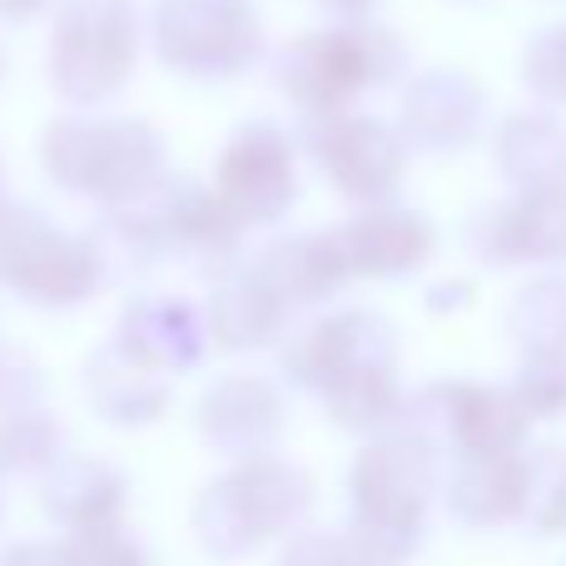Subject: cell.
Instances as JSON below:
<instances>
[{"label": "cell", "instance_id": "1", "mask_svg": "<svg viewBox=\"0 0 566 566\" xmlns=\"http://www.w3.org/2000/svg\"><path fill=\"white\" fill-rule=\"evenodd\" d=\"M438 458L418 432L373 438L348 468V522L343 542L363 566H408L422 547L438 497Z\"/></svg>", "mask_w": 566, "mask_h": 566}, {"label": "cell", "instance_id": "2", "mask_svg": "<svg viewBox=\"0 0 566 566\" xmlns=\"http://www.w3.org/2000/svg\"><path fill=\"white\" fill-rule=\"evenodd\" d=\"M313 507V478L293 462L259 458L239 462L234 472L214 478L195 497L189 527H195L199 547L219 562L254 557L269 542H289L303 532V517Z\"/></svg>", "mask_w": 566, "mask_h": 566}, {"label": "cell", "instance_id": "3", "mask_svg": "<svg viewBox=\"0 0 566 566\" xmlns=\"http://www.w3.org/2000/svg\"><path fill=\"white\" fill-rule=\"evenodd\" d=\"M438 452H452L458 462L472 458H517L527 448L532 412L517 402L512 388H482V382H448L422 398L412 428Z\"/></svg>", "mask_w": 566, "mask_h": 566}, {"label": "cell", "instance_id": "4", "mask_svg": "<svg viewBox=\"0 0 566 566\" xmlns=\"http://www.w3.org/2000/svg\"><path fill=\"white\" fill-rule=\"evenodd\" d=\"M125 478L119 468L85 452H60L45 472H40V507L65 537L80 532H105L125 527Z\"/></svg>", "mask_w": 566, "mask_h": 566}, {"label": "cell", "instance_id": "5", "mask_svg": "<svg viewBox=\"0 0 566 566\" xmlns=\"http://www.w3.org/2000/svg\"><path fill=\"white\" fill-rule=\"evenodd\" d=\"M442 497H448V517L458 527L472 532L522 527V512H527V452L452 462Z\"/></svg>", "mask_w": 566, "mask_h": 566}, {"label": "cell", "instance_id": "6", "mask_svg": "<svg viewBox=\"0 0 566 566\" xmlns=\"http://www.w3.org/2000/svg\"><path fill=\"white\" fill-rule=\"evenodd\" d=\"M199 428H205L214 452H224L234 462H259L274 452V442L283 432V408H279L274 388H264L254 378H239L209 392Z\"/></svg>", "mask_w": 566, "mask_h": 566}, {"label": "cell", "instance_id": "7", "mask_svg": "<svg viewBox=\"0 0 566 566\" xmlns=\"http://www.w3.org/2000/svg\"><path fill=\"white\" fill-rule=\"evenodd\" d=\"M512 338L527 358H566V283H532L512 308Z\"/></svg>", "mask_w": 566, "mask_h": 566}, {"label": "cell", "instance_id": "8", "mask_svg": "<svg viewBox=\"0 0 566 566\" xmlns=\"http://www.w3.org/2000/svg\"><path fill=\"white\" fill-rule=\"evenodd\" d=\"M90 392H95L99 418L125 422V428H135V422H155L159 408H165V382L149 378L145 368H119V363L115 368H95Z\"/></svg>", "mask_w": 566, "mask_h": 566}, {"label": "cell", "instance_id": "9", "mask_svg": "<svg viewBox=\"0 0 566 566\" xmlns=\"http://www.w3.org/2000/svg\"><path fill=\"white\" fill-rule=\"evenodd\" d=\"M522 527L532 537H566V448L527 452V512Z\"/></svg>", "mask_w": 566, "mask_h": 566}, {"label": "cell", "instance_id": "10", "mask_svg": "<svg viewBox=\"0 0 566 566\" xmlns=\"http://www.w3.org/2000/svg\"><path fill=\"white\" fill-rule=\"evenodd\" d=\"M60 458L55 422L40 412H20V418L0 422V478H25V472H45Z\"/></svg>", "mask_w": 566, "mask_h": 566}, {"label": "cell", "instance_id": "11", "mask_svg": "<svg viewBox=\"0 0 566 566\" xmlns=\"http://www.w3.org/2000/svg\"><path fill=\"white\" fill-rule=\"evenodd\" d=\"M60 547H65V566H155V557L145 552V542L129 537L125 527L60 537Z\"/></svg>", "mask_w": 566, "mask_h": 566}, {"label": "cell", "instance_id": "12", "mask_svg": "<svg viewBox=\"0 0 566 566\" xmlns=\"http://www.w3.org/2000/svg\"><path fill=\"white\" fill-rule=\"evenodd\" d=\"M517 402L537 418H566V358H527L512 382Z\"/></svg>", "mask_w": 566, "mask_h": 566}, {"label": "cell", "instance_id": "13", "mask_svg": "<svg viewBox=\"0 0 566 566\" xmlns=\"http://www.w3.org/2000/svg\"><path fill=\"white\" fill-rule=\"evenodd\" d=\"M279 566H363L353 557V547L343 542V532H318V527H303L283 542Z\"/></svg>", "mask_w": 566, "mask_h": 566}, {"label": "cell", "instance_id": "14", "mask_svg": "<svg viewBox=\"0 0 566 566\" xmlns=\"http://www.w3.org/2000/svg\"><path fill=\"white\" fill-rule=\"evenodd\" d=\"M0 566H65V547L60 542H15L0 552Z\"/></svg>", "mask_w": 566, "mask_h": 566}]
</instances>
